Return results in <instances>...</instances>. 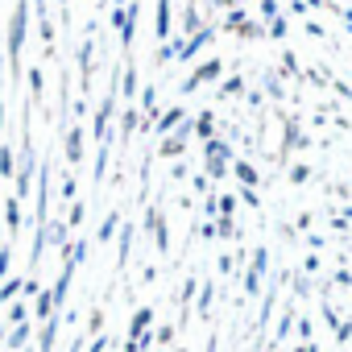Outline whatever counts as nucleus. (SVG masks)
<instances>
[{
	"label": "nucleus",
	"instance_id": "f257e3e1",
	"mask_svg": "<svg viewBox=\"0 0 352 352\" xmlns=\"http://www.w3.org/2000/svg\"><path fill=\"white\" fill-rule=\"evenodd\" d=\"M25 34H30V0H17L13 21H9V63H13V67H17V58H21Z\"/></svg>",
	"mask_w": 352,
	"mask_h": 352
},
{
	"label": "nucleus",
	"instance_id": "f03ea898",
	"mask_svg": "<svg viewBox=\"0 0 352 352\" xmlns=\"http://www.w3.org/2000/svg\"><path fill=\"white\" fill-rule=\"evenodd\" d=\"M220 71H224V63H220V58L204 63L199 71H191V79L183 83V91H195V87H199V83H208V79H220Z\"/></svg>",
	"mask_w": 352,
	"mask_h": 352
},
{
	"label": "nucleus",
	"instance_id": "7ed1b4c3",
	"mask_svg": "<svg viewBox=\"0 0 352 352\" xmlns=\"http://www.w3.org/2000/svg\"><path fill=\"white\" fill-rule=\"evenodd\" d=\"M30 331H34V327H30V319H25V323H17V327H9V331H5V348L25 352V348H30Z\"/></svg>",
	"mask_w": 352,
	"mask_h": 352
},
{
	"label": "nucleus",
	"instance_id": "20e7f679",
	"mask_svg": "<svg viewBox=\"0 0 352 352\" xmlns=\"http://www.w3.org/2000/svg\"><path fill=\"white\" fill-rule=\"evenodd\" d=\"M34 170H38V157L25 153V157H21V174H17V199H25V191H30V183H34Z\"/></svg>",
	"mask_w": 352,
	"mask_h": 352
},
{
	"label": "nucleus",
	"instance_id": "39448f33",
	"mask_svg": "<svg viewBox=\"0 0 352 352\" xmlns=\"http://www.w3.org/2000/svg\"><path fill=\"white\" fill-rule=\"evenodd\" d=\"M46 241L58 245V249L67 253V249H71V232H67V224H63V220H46Z\"/></svg>",
	"mask_w": 352,
	"mask_h": 352
},
{
	"label": "nucleus",
	"instance_id": "423d86ee",
	"mask_svg": "<svg viewBox=\"0 0 352 352\" xmlns=\"http://www.w3.org/2000/svg\"><path fill=\"white\" fill-rule=\"evenodd\" d=\"M149 323H153V307H137V315L129 319V340L145 336V331H149Z\"/></svg>",
	"mask_w": 352,
	"mask_h": 352
},
{
	"label": "nucleus",
	"instance_id": "0eeeda50",
	"mask_svg": "<svg viewBox=\"0 0 352 352\" xmlns=\"http://www.w3.org/2000/svg\"><path fill=\"white\" fill-rule=\"evenodd\" d=\"M58 323H63L58 315H54V319H46V327H42V336H38V352H50V348L58 344Z\"/></svg>",
	"mask_w": 352,
	"mask_h": 352
},
{
	"label": "nucleus",
	"instance_id": "6e6552de",
	"mask_svg": "<svg viewBox=\"0 0 352 352\" xmlns=\"http://www.w3.org/2000/svg\"><path fill=\"white\" fill-rule=\"evenodd\" d=\"M157 46H166V38H170V0H157Z\"/></svg>",
	"mask_w": 352,
	"mask_h": 352
},
{
	"label": "nucleus",
	"instance_id": "1a4fd4ad",
	"mask_svg": "<svg viewBox=\"0 0 352 352\" xmlns=\"http://www.w3.org/2000/svg\"><path fill=\"white\" fill-rule=\"evenodd\" d=\"M137 91H141V75H137V67H124V75H120V96L133 100Z\"/></svg>",
	"mask_w": 352,
	"mask_h": 352
},
{
	"label": "nucleus",
	"instance_id": "9d476101",
	"mask_svg": "<svg viewBox=\"0 0 352 352\" xmlns=\"http://www.w3.org/2000/svg\"><path fill=\"white\" fill-rule=\"evenodd\" d=\"M67 157L71 162H83V133L75 124H67Z\"/></svg>",
	"mask_w": 352,
	"mask_h": 352
},
{
	"label": "nucleus",
	"instance_id": "9b49d317",
	"mask_svg": "<svg viewBox=\"0 0 352 352\" xmlns=\"http://www.w3.org/2000/svg\"><path fill=\"white\" fill-rule=\"evenodd\" d=\"M34 315H38V319H54V315H58V311H54V294H50V290H38Z\"/></svg>",
	"mask_w": 352,
	"mask_h": 352
},
{
	"label": "nucleus",
	"instance_id": "f8f14e48",
	"mask_svg": "<svg viewBox=\"0 0 352 352\" xmlns=\"http://www.w3.org/2000/svg\"><path fill=\"white\" fill-rule=\"evenodd\" d=\"M187 133H191V129L174 133V137H162V157H166V153H170V157H174V153H183V149H187Z\"/></svg>",
	"mask_w": 352,
	"mask_h": 352
},
{
	"label": "nucleus",
	"instance_id": "ddd939ff",
	"mask_svg": "<svg viewBox=\"0 0 352 352\" xmlns=\"http://www.w3.org/2000/svg\"><path fill=\"white\" fill-rule=\"evenodd\" d=\"M212 38H216L212 30H199V34H195V38H191L187 46H183V54H179V58H195V54H199V46H208Z\"/></svg>",
	"mask_w": 352,
	"mask_h": 352
},
{
	"label": "nucleus",
	"instance_id": "4468645a",
	"mask_svg": "<svg viewBox=\"0 0 352 352\" xmlns=\"http://www.w3.org/2000/svg\"><path fill=\"white\" fill-rule=\"evenodd\" d=\"M129 253H133V224H124V228H120V257H116V270H124V265H129Z\"/></svg>",
	"mask_w": 352,
	"mask_h": 352
},
{
	"label": "nucleus",
	"instance_id": "2eb2a0df",
	"mask_svg": "<svg viewBox=\"0 0 352 352\" xmlns=\"http://www.w3.org/2000/svg\"><path fill=\"white\" fill-rule=\"evenodd\" d=\"M25 290V278H5L0 282V302H9V298H17Z\"/></svg>",
	"mask_w": 352,
	"mask_h": 352
},
{
	"label": "nucleus",
	"instance_id": "dca6fc26",
	"mask_svg": "<svg viewBox=\"0 0 352 352\" xmlns=\"http://www.w3.org/2000/svg\"><path fill=\"white\" fill-rule=\"evenodd\" d=\"M5 224H9V232L21 228V199H9V204H5Z\"/></svg>",
	"mask_w": 352,
	"mask_h": 352
},
{
	"label": "nucleus",
	"instance_id": "f3484780",
	"mask_svg": "<svg viewBox=\"0 0 352 352\" xmlns=\"http://www.w3.org/2000/svg\"><path fill=\"white\" fill-rule=\"evenodd\" d=\"M232 157V145L224 141H208V162H228Z\"/></svg>",
	"mask_w": 352,
	"mask_h": 352
},
{
	"label": "nucleus",
	"instance_id": "a211bd4d",
	"mask_svg": "<svg viewBox=\"0 0 352 352\" xmlns=\"http://www.w3.org/2000/svg\"><path fill=\"white\" fill-rule=\"evenodd\" d=\"M232 170H236V179H241L245 187H253V183H257V170H253L249 162H232Z\"/></svg>",
	"mask_w": 352,
	"mask_h": 352
},
{
	"label": "nucleus",
	"instance_id": "6ab92c4d",
	"mask_svg": "<svg viewBox=\"0 0 352 352\" xmlns=\"http://www.w3.org/2000/svg\"><path fill=\"white\" fill-rule=\"evenodd\" d=\"M108 145H112V141H104V145H100V157H96V187L104 183V174H108Z\"/></svg>",
	"mask_w": 352,
	"mask_h": 352
},
{
	"label": "nucleus",
	"instance_id": "aec40b11",
	"mask_svg": "<svg viewBox=\"0 0 352 352\" xmlns=\"http://www.w3.org/2000/svg\"><path fill=\"white\" fill-rule=\"evenodd\" d=\"M212 129H216V120H212V112H204V116L195 120V133H199V141H212Z\"/></svg>",
	"mask_w": 352,
	"mask_h": 352
},
{
	"label": "nucleus",
	"instance_id": "412c9836",
	"mask_svg": "<svg viewBox=\"0 0 352 352\" xmlns=\"http://www.w3.org/2000/svg\"><path fill=\"white\" fill-rule=\"evenodd\" d=\"M116 228H120V216L112 212V216H108V220L100 224V245H104V241H112V236H116Z\"/></svg>",
	"mask_w": 352,
	"mask_h": 352
},
{
	"label": "nucleus",
	"instance_id": "4be33fe9",
	"mask_svg": "<svg viewBox=\"0 0 352 352\" xmlns=\"http://www.w3.org/2000/svg\"><path fill=\"white\" fill-rule=\"evenodd\" d=\"M179 120H183V108H170V112H166V116L157 120V133H170V129L179 124Z\"/></svg>",
	"mask_w": 352,
	"mask_h": 352
},
{
	"label": "nucleus",
	"instance_id": "5701e85b",
	"mask_svg": "<svg viewBox=\"0 0 352 352\" xmlns=\"http://www.w3.org/2000/svg\"><path fill=\"white\" fill-rule=\"evenodd\" d=\"M13 170H17V166H13V149H9L5 141H0V174H5V179H9Z\"/></svg>",
	"mask_w": 352,
	"mask_h": 352
},
{
	"label": "nucleus",
	"instance_id": "b1692460",
	"mask_svg": "<svg viewBox=\"0 0 352 352\" xmlns=\"http://www.w3.org/2000/svg\"><path fill=\"white\" fill-rule=\"evenodd\" d=\"M249 274H257V278H261V274H270V253H265V249H257V253H253V270H249Z\"/></svg>",
	"mask_w": 352,
	"mask_h": 352
},
{
	"label": "nucleus",
	"instance_id": "393cba45",
	"mask_svg": "<svg viewBox=\"0 0 352 352\" xmlns=\"http://www.w3.org/2000/svg\"><path fill=\"white\" fill-rule=\"evenodd\" d=\"M212 294H216V286H212V282H204V290H199V315H208V311H212Z\"/></svg>",
	"mask_w": 352,
	"mask_h": 352
},
{
	"label": "nucleus",
	"instance_id": "a878e982",
	"mask_svg": "<svg viewBox=\"0 0 352 352\" xmlns=\"http://www.w3.org/2000/svg\"><path fill=\"white\" fill-rule=\"evenodd\" d=\"M141 108H145V112H157V87H145V91H141Z\"/></svg>",
	"mask_w": 352,
	"mask_h": 352
},
{
	"label": "nucleus",
	"instance_id": "bb28decb",
	"mask_svg": "<svg viewBox=\"0 0 352 352\" xmlns=\"http://www.w3.org/2000/svg\"><path fill=\"white\" fill-rule=\"evenodd\" d=\"M216 236H228V241H232V236H236V224H232L228 216H220V220H216Z\"/></svg>",
	"mask_w": 352,
	"mask_h": 352
},
{
	"label": "nucleus",
	"instance_id": "cd10ccee",
	"mask_svg": "<svg viewBox=\"0 0 352 352\" xmlns=\"http://www.w3.org/2000/svg\"><path fill=\"white\" fill-rule=\"evenodd\" d=\"M25 319H30V311H25V302H13V307H9V323L17 327V323H25Z\"/></svg>",
	"mask_w": 352,
	"mask_h": 352
},
{
	"label": "nucleus",
	"instance_id": "c85d7f7f",
	"mask_svg": "<svg viewBox=\"0 0 352 352\" xmlns=\"http://www.w3.org/2000/svg\"><path fill=\"white\" fill-rule=\"evenodd\" d=\"M241 87H245V83L232 75V79H224V83H220V96H241Z\"/></svg>",
	"mask_w": 352,
	"mask_h": 352
},
{
	"label": "nucleus",
	"instance_id": "c756f323",
	"mask_svg": "<svg viewBox=\"0 0 352 352\" xmlns=\"http://www.w3.org/2000/svg\"><path fill=\"white\" fill-rule=\"evenodd\" d=\"M137 124H141V116H137V112L129 108V112H124V120H120V129H124V133L133 137V133H137Z\"/></svg>",
	"mask_w": 352,
	"mask_h": 352
},
{
	"label": "nucleus",
	"instance_id": "7c9ffc66",
	"mask_svg": "<svg viewBox=\"0 0 352 352\" xmlns=\"http://www.w3.org/2000/svg\"><path fill=\"white\" fill-rule=\"evenodd\" d=\"M216 204H220V212L232 220V212H236V195H216Z\"/></svg>",
	"mask_w": 352,
	"mask_h": 352
},
{
	"label": "nucleus",
	"instance_id": "2f4dec72",
	"mask_svg": "<svg viewBox=\"0 0 352 352\" xmlns=\"http://www.w3.org/2000/svg\"><path fill=\"white\" fill-rule=\"evenodd\" d=\"M290 327H294V315L286 311V315H282V323H278V331H274V340H286V336H290Z\"/></svg>",
	"mask_w": 352,
	"mask_h": 352
},
{
	"label": "nucleus",
	"instance_id": "473e14b6",
	"mask_svg": "<svg viewBox=\"0 0 352 352\" xmlns=\"http://www.w3.org/2000/svg\"><path fill=\"white\" fill-rule=\"evenodd\" d=\"M9 257H13V253H9V245H0V282H5V278H9V270H13V265H9Z\"/></svg>",
	"mask_w": 352,
	"mask_h": 352
},
{
	"label": "nucleus",
	"instance_id": "72a5a7b5",
	"mask_svg": "<svg viewBox=\"0 0 352 352\" xmlns=\"http://www.w3.org/2000/svg\"><path fill=\"white\" fill-rule=\"evenodd\" d=\"M245 25H249V21H245V13H241V9H232V13H228V30H236V34H241Z\"/></svg>",
	"mask_w": 352,
	"mask_h": 352
},
{
	"label": "nucleus",
	"instance_id": "f704fd0d",
	"mask_svg": "<svg viewBox=\"0 0 352 352\" xmlns=\"http://www.w3.org/2000/svg\"><path fill=\"white\" fill-rule=\"evenodd\" d=\"M265 87H270V96H274V100H282V83H278V75H274V71H265Z\"/></svg>",
	"mask_w": 352,
	"mask_h": 352
},
{
	"label": "nucleus",
	"instance_id": "c9c22d12",
	"mask_svg": "<svg viewBox=\"0 0 352 352\" xmlns=\"http://www.w3.org/2000/svg\"><path fill=\"white\" fill-rule=\"evenodd\" d=\"M228 174V162H208V179H224Z\"/></svg>",
	"mask_w": 352,
	"mask_h": 352
},
{
	"label": "nucleus",
	"instance_id": "e433bc0d",
	"mask_svg": "<svg viewBox=\"0 0 352 352\" xmlns=\"http://www.w3.org/2000/svg\"><path fill=\"white\" fill-rule=\"evenodd\" d=\"M265 38H286V21H282V17H274V21H270V34H265Z\"/></svg>",
	"mask_w": 352,
	"mask_h": 352
},
{
	"label": "nucleus",
	"instance_id": "4c0bfd02",
	"mask_svg": "<svg viewBox=\"0 0 352 352\" xmlns=\"http://www.w3.org/2000/svg\"><path fill=\"white\" fill-rule=\"evenodd\" d=\"M282 71H286V75H298V58H294V54H290V50H286V54H282Z\"/></svg>",
	"mask_w": 352,
	"mask_h": 352
},
{
	"label": "nucleus",
	"instance_id": "58836bf2",
	"mask_svg": "<svg viewBox=\"0 0 352 352\" xmlns=\"http://www.w3.org/2000/svg\"><path fill=\"white\" fill-rule=\"evenodd\" d=\"M307 179H311L307 166H290V183H307Z\"/></svg>",
	"mask_w": 352,
	"mask_h": 352
},
{
	"label": "nucleus",
	"instance_id": "ea45409f",
	"mask_svg": "<svg viewBox=\"0 0 352 352\" xmlns=\"http://www.w3.org/2000/svg\"><path fill=\"white\" fill-rule=\"evenodd\" d=\"M261 17H265V21L278 17V0H261Z\"/></svg>",
	"mask_w": 352,
	"mask_h": 352
},
{
	"label": "nucleus",
	"instance_id": "a19ab883",
	"mask_svg": "<svg viewBox=\"0 0 352 352\" xmlns=\"http://www.w3.org/2000/svg\"><path fill=\"white\" fill-rule=\"evenodd\" d=\"M236 199H245V204H249V208H261V199H257V195H253V187H241V195H236Z\"/></svg>",
	"mask_w": 352,
	"mask_h": 352
},
{
	"label": "nucleus",
	"instance_id": "79ce46f5",
	"mask_svg": "<svg viewBox=\"0 0 352 352\" xmlns=\"http://www.w3.org/2000/svg\"><path fill=\"white\" fill-rule=\"evenodd\" d=\"M83 212H87V208H83V204H71V220H67V228H75V224H79V220H83Z\"/></svg>",
	"mask_w": 352,
	"mask_h": 352
},
{
	"label": "nucleus",
	"instance_id": "37998d69",
	"mask_svg": "<svg viewBox=\"0 0 352 352\" xmlns=\"http://www.w3.org/2000/svg\"><path fill=\"white\" fill-rule=\"evenodd\" d=\"M245 290L257 298V294H261V278H257V274H249V278H245Z\"/></svg>",
	"mask_w": 352,
	"mask_h": 352
},
{
	"label": "nucleus",
	"instance_id": "c03bdc74",
	"mask_svg": "<svg viewBox=\"0 0 352 352\" xmlns=\"http://www.w3.org/2000/svg\"><path fill=\"white\" fill-rule=\"evenodd\" d=\"M91 336H104V311H91Z\"/></svg>",
	"mask_w": 352,
	"mask_h": 352
},
{
	"label": "nucleus",
	"instance_id": "a18cd8bd",
	"mask_svg": "<svg viewBox=\"0 0 352 352\" xmlns=\"http://www.w3.org/2000/svg\"><path fill=\"white\" fill-rule=\"evenodd\" d=\"M153 340H157V344H170V340H174V327H170V323H166V327H157V331H153Z\"/></svg>",
	"mask_w": 352,
	"mask_h": 352
},
{
	"label": "nucleus",
	"instance_id": "49530a36",
	"mask_svg": "<svg viewBox=\"0 0 352 352\" xmlns=\"http://www.w3.org/2000/svg\"><path fill=\"white\" fill-rule=\"evenodd\" d=\"M87 352H108V336H96V340L87 344Z\"/></svg>",
	"mask_w": 352,
	"mask_h": 352
},
{
	"label": "nucleus",
	"instance_id": "de8ad7c7",
	"mask_svg": "<svg viewBox=\"0 0 352 352\" xmlns=\"http://www.w3.org/2000/svg\"><path fill=\"white\" fill-rule=\"evenodd\" d=\"M63 199H75V179H71V174L63 179Z\"/></svg>",
	"mask_w": 352,
	"mask_h": 352
},
{
	"label": "nucleus",
	"instance_id": "09e8293b",
	"mask_svg": "<svg viewBox=\"0 0 352 352\" xmlns=\"http://www.w3.org/2000/svg\"><path fill=\"white\" fill-rule=\"evenodd\" d=\"M294 294H298V298L311 294V282H307V278H294Z\"/></svg>",
	"mask_w": 352,
	"mask_h": 352
},
{
	"label": "nucleus",
	"instance_id": "8fccbe9b",
	"mask_svg": "<svg viewBox=\"0 0 352 352\" xmlns=\"http://www.w3.org/2000/svg\"><path fill=\"white\" fill-rule=\"evenodd\" d=\"M191 294H195V278H187V282H183V307L191 302Z\"/></svg>",
	"mask_w": 352,
	"mask_h": 352
},
{
	"label": "nucleus",
	"instance_id": "3c124183",
	"mask_svg": "<svg viewBox=\"0 0 352 352\" xmlns=\"http://www.w3.org/2000/svg\"><path fill=\"white\" fill-rule=\"evenodd\" d=\"M336 340H340V344L352 340V323H340V327H336Z\"/></svg>",
	"mask_w": 352,
	"mask_h": 352
},
{
	"label": "nucleus",
	"instance_id": "603ef678",
	"mask_svg": "<svg viewBox=\"0 0 352 352\" xmlns=\"http://www.w3.org/2000/svg\"><path fill=\"white\" fill-rule=\"evenodd\" d=\"M298 336H302V340L311 344V319H298Z\"/></svg>",
	"mask_w": 352,
	"mask_h": 352
},
{
	"label": "nucleus",
	"instance_id": "864d4df0",
	"mask_svg": "<svg viewBox=\"0 0 352 352\" xmlns=\"http://www.w3.org/2000/svg\"><path fill=\"white\" fill-rule=\"evenodd\" d=\"M124 352H141V344L137 340H124Z\"/></svg>",
	"mask_w": 352,
	"mask_h": 352
},
{
	"label": "nucleus",
	"instance_id": "5fc2aeb1",
	"mask_svg": "<svg viewBox=\"0 0 352 352\" xmlns=\"http://www.w3.org/2000/svg\"><path fill=\"white\" fill-rule=\"evenodd\" d=\"M0 133H5V104H0Z\"/></svg>",
	"mask_w": 352,
	"mask_h": 352
},
{
	"label": "nucleus",
	"instance_id": "6e6d98bb",
	"mask_svg": "<svg viewBox=\"0 0 352 352\" xmlns=\"http://www.w3.org/2000/svg\"><path fill=\"white\" fill-rule=\"evenodd\" d=\"M298 352H319V348H315V344H302V348H298Z\"/></svg>",
	"mask_w": 352,
	"mask_h": 352
},
{
	"label": "nucleus",
	"instance_id": "4d7b16f0",
	"mask_svg": "<svg viewBox=\"0 0 352 352\" xmlns=\"http://www.w3.org/2000/svg\"><path fill=\"white\" fill-rule=\"evenodd\" d=\"M307 5H327V9H331V0H307Z\"/></svg>",
	"mask_w": 352,
	"mask_h": 352
},
{
	"label": "nucleus",
	"instance_id": "13d9d810",
	"mask_svg": "<svg viewBox=\"0 0 352 352\" xmlns=\"http://www.w3.org/2000/svg\"><path fill=\"white\" fill-rule=\"evenodd\" d=\"M25 352H38V348H25Z\"/></svg>",
	"mask_w": 352,
	"mask_h": 352
}]
</instances>
